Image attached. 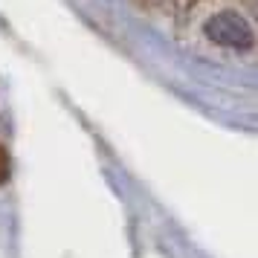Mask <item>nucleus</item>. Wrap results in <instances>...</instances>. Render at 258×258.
<instances>
[{
    "mask_svg": "<svg viewBox=\"0 0 258 258\" xmlns=\"http://www.w3.org/2000/svg\"><path fill=\"white\" fill-rule=\"evenodd\" d=\"M203 32L209 38L212 44H221V47H229V49H249L252 47V26L246 24L244 15L238 12H218L212 15L206 26H203Z\"/></svg>",
    "mask_w": 258,
    "mask_h": 258,
    "instance_id": "f257e3e1",
    "label": "nucleus"
},
{
    "mask_svg": "<svg viewBox=\"0 0 258 258\" xmlns=\"http://www.w3.org/2000/svg\"><path fill=\"white\" fill-rule=\"evenodd\" d=\"M9 177V157H6V151L0 148V183Z\"/></svg>",
    "mask_w": 258,
    "mask_h": 258,
    "instance_id": "f03ea898",
    "label": "nucleus"
}]
</instances>
